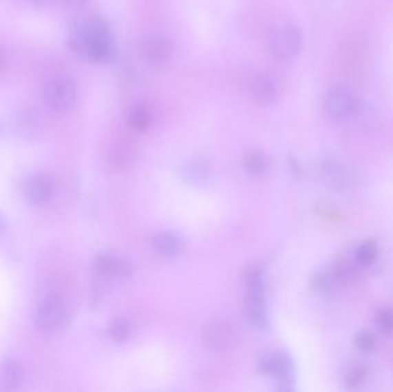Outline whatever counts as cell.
I'll return each instance as SVG.
<instances>
[{
    "instance_id": "3957f363",
    "label": "cell",
    "mask_w": 393,
    "mask_h": 392,
    "mask_svg": "<svg viewBox=\"0 0 393 392\" xmlns=\"http://www.w3.org/2000/svg\"><path fill=\"white\" fill-rule=\"evenodd\" d=\"M303 39L298 29L293 25H283L273 32L270 50L279 60H290L299 53Z\"/></svg>"
},
{
    "instance_id": "44dd1931",
    "label": "cell",
    "mask_w": 393,
    "mask_h": 392,
    "mask_svg": "<svg viewBox=\"0 0 393 392\" xmlns=\"http://www.w3.org/2000/svg\"><path fill=\"white\" fill-rule=\"evenodd\" d=\"M109 335L115 342L122 343L128 340L129 335H130V327L125 321L116 320V321H113L109 326Z\"/></svg>"
},
{
    "instance_id": "5bb4252c",
    "label": "cell",
    "mask_w": 393,
    "mask_h": 392,
    "mask_svg": "<svg viewBox=\"0 0 393 392\" xmlns=\"http://www.w3.org/2000/svg\"><path fill=\"white\" fill-rule=\"evenodd\" d=\"M321 174L324 182L334 189H343L348 183V170L334 161L323 163Z\"/></svg>"
},
{
    "instance_id": "7c38bea8",
    "label": "cell",
    "mask_w": 393,
    "mask_h": 392,
    "mask_svg": "<svg viewBox=\"0 0 393 392\" xmlns=\"http://www.w3.org/2000/svg\"><path fill=\"white\" fill-rule=\"evenodd\" d=\"M211 177V169L204 160L195 159L185 163L182 169V178L192 185L205 184Z\"/></svg>"
},
{
    "instance_id": "8fae6325",
    "label": "cell",
    "mask_w": 393,
    "mask_h": 392,
    "mask_svg": "<svg viewBox=\"0 0 393 392\" xmlns=\"http://www.w3.org/2000/svg\"><path fill=\"white\" fill-rule=\"evenodd\" d=\"M246 312L251 322L259 329H266L268 324L267 309H266L265 295L248 293L246 302Z\"/></svg>"
},
{
    "instance_id": "7402d4cb",
    "label": "cell",
    "mask_w": 393,
    "mask_h": 392,
    "mask_svg": "<svg viewBox=\"0 0 393 392\" xmlns=\"http://www.w3.org/2000/svg\"><path fill=\"white\" fill-rule=\"evenodd\" d=\"M379 329L385 335L393 333V309H385L379 313L376 318Z\"/></svg>"
},
{
    "instance_id": "ac0fdd59",
    "label": "cell",
    "mask_w": 393,
    "mask_h": 392,
    "mask_svg": "<svg viewBox=\"0 0 393 392\" xmlns=\"http://www.w3.org/2000/svg\"><path fill=\"white\" fill-rule=\"evenodd\" d=\"M15 123H17V128L22 135H34L39 128V114L35 113V111L27 110L18 115Z\"/></svg>"
},
{
    "instance_id": "cb8c5ba5",
    "label": "cell",
    "mask_w": 393,
    "mask_h": 392,
    "mask_svg": "<svg viewBox=\"0 0 393 392\" xmlns=\"http://www.w3.org/2000/svg\"><path fill=\"white\" fill-rule=\"evenodd\" d=\"M365 373L362 368H354L348 373L345 378V384L348 388H355L357 385L361 384V382L365 380Z\"/></svg>"
},
{
    "instance_id": "30bf717a",
    "label": "cell",
    "mask_w": 393,
    "mask_h": 392,
    "mask_svg": "<svg viewBox=\"0 0 393 392\" xmlns=\"http://www.w3.org/2000/svg\"><path fill=\"white\" fill-rule=\"evenodd\" d=\"M233 340V330L229 323L219 321L214 322L206 329L205 343L216 351H223L231 345Z\"/></svg>"
},
{
    "instance_id": "6da1fadb",
    "label": "cell",
    "mask_w": 393,
    "mask_h": 392,
    "mask_svg": "<svg viewBox=\"0 0 393 392\" xmlns=\"http://www.w3.org/2000/svg\"><path fill=\"white\" fill-rule=\"evenodd\" d=\"M68 44L77 56L94 63H111L115 46L111 27L99 15L87 14L77 19L70 29Z\"/></svg>"
},
{
    "instance_id": "7a4b0ae2",
    "label": "cell",
    "mask_w": 393,
    "mask_h": 392,
    "mask_svg": "<svg viewBox=\"0 0 393 392\" xmlns=\"http://www.w3.org/2000/svg\"><path fill=\"white\" fill-rule=\"evenodd\" d=\"M43 99L51 111H68L76 101V85L70 77H53L44 87Z\"/></svg>"
},
{
    "instance_id": "d4e9b609",
    "label": "cell",
    "mask_w": 393,
    "mask_h": 392,
    "mask_svg": "<svg viewBox=\"0 0 393 392\" xmlns=\"http://www.w3.org/2000/svg\"><path fill=\"white\" fill-rule=\"evenodd\" d=\"M61 4L65 5L66 8H72V10H78L87 5L89 0H59Z\"/></svg>"
},
{
    "instance_id": "4fadbf2b",
    "label": "cell",
    "mask_w": 393,
    "mask_h": 392,
    "mask_svg": "<svg viewBox=\"0 0 393 392\" xmlns=\"http://www.w3.org/2000/svg\"><path fill=\"white\" fill-rule=\"evenodd\" d=\"M96 269L100 274L107 276H128L131 274V267L128 262L111 256H101L98 258L96 261Z\"/></svg>"
},
{
    "instance_id": "9a60e30c",
    "label": "cell",
    "mask_w": 393,
    "mask_h": 392,
    "mask_svg": "<svg viewBox=\"0 0 393 392\" xmlns=\"http://www.w3.org/2000/svg\"><path fill=\"white\" fill-rule=\"evenodd\" d=\"M153 247L162 257H174L180 251V240L171 231H162L154 236Z\"/></svg>"
},
{
    "instance_id": "4316f807",
    "label": "cell",
    "mask_w": 393,
    "mask_h": 392,
    "mask_svg": "<svg viewBox=\"0 0 393 392\" xmlns=\"http://www.w3.org/2000/svg\"><path fill=\"white\" fill-rule=\"evenodd\" d=\"M5 67H6V56L4 51L0 49V75L4 72Z\"/></svg>"
},
{
    "instance_id": "603a6c76",
    "label": "cell",
    "mask_w": 393,
    "mask_h": 392,
    "mask_svg": "<svg viewBox=\"0 0 393 392\" xmlns=\"http://www.w3.org/2000/svg\"><path fill=\"white\" fill-rule=\"evenodd\" d=\"M355 347H358L359 350L370 351L375 347L376 340L372 333L369 331H360V333L355 336L354 340Z\"/></svg>"
},
{
    "instance_id": "2e32d148",
    "label": "cell",
    "mask_w": 393,
    "mask_h": 392,
    "mask_svg": "<svg viewBox=\"0 0 393 392\" xmlns=\"http://www.w3.org/2000/svg\"><path fill=\"white\" fill-rule=\"evenodd\" d=\"M25 378L22 364L17 360H8L1 367V382L8 389L18 388Z\"/></svg>"
},
{
    "instance_id": "e0dca14e",
    "label": "cell",
    "mask_w": 393,
    "mask_h": 392,
    "mask_svg": "<svg viewBox=\"0 0 393 392\" xmlns=\"http://www.w3.org/2000/svg\"><path fill=\"white\" fill-rule=\"evenodd\" d=\"M129 125L136 132H145L150 129L152 123L150 112L144 106L133 108L128 118Z\"/></svg>"
},
{
    "instance_id": "277c9868",
    "label": "cell",
    "mask_w": 393,
    "mask_h": 392,
    "mask_svg": "<svg viewBox=\"0 0 393 392\" xmlns=\"http://www.w3.org/2000/svg\"><path fill=\"white\" fill-rule=\"evenodd\" d=\"M66 305L56 297H49L39 306L35 316L36 326L44 333H53L66 322Z\"/></svg>"
},
{
    "instance_id": "52a82bcc",
    "label": "cell",
    "mask_w": 393,
    "mask_h": 392,
    "mask_svg": "<svg viewBox=\"0 0 393 392\" xmlns=\"http://www.w3.org/2000/svg\"><path fill=\"white\" fill-rule=\"evenodd\" d=\"M144 58L154 66H164L173 56V46L166 37L152 35L143 44Z\"/></svg>"
},
{
    "instance_id": "ffe728a7",
    "label": "cell",
    "mask_w": 393,
    "mask_h": 392,
    "mask_svg": "<svg viewBox=\"0 0 393 392\" xmlns=\"http://www.w3.org/2000/svg\"><path fill=\"white\" fill-rule=\"evenodd\" d=\"M245 167L251 175L260 176L261 174L265 173L266 168H267V160L262 153H251L246 156Z\"/></svg>"
},
{
    "instance_id": "ba28073f",
    "label": "cell",
    "mask_w": 393,
    "mask_h": 392,
    "mask_svg": "<svg viewBox=\"0 0 393 392\" xmlns=\"http://www.w3.org/2000/svg\"><path fill=\"white\" fill-rule=\"evenodd\" d=\"M53 194L52 180L45 175H34L27 180L25 199L32 205H43L49 202Z\"/></svg>"
},
{
    "instance_id": "5b68a950",
    "label": "cell",
    "mask_w": 393,
    "mask_h": 392,
    "mask_svg": "<svg viewBox=\"0 0 393 392\" xmlns=\"http://www.w3.org/2000/svg\"><path fill=\"white\" fill-rule=\"evenodd\" d=\"M259 369L261 373L268 375L270 378L279 380L286 389L293 383L295 367L291 358L282 352H270L261 355L259 359Z\"/></svg>"
},
{
    "instance_id": "9c48e42d",
    "label": "cell",
    "mask_w": 393,
    "mask_h": 392,
    "mask_svg": "<svg viewBox=\"0 0 393 392\" xmlns=\"http://www.w3.org/2000/svg\"><path fill=\"white\" fill-rule=\"evenodd\" d=\"M252 94L257 103L264 105L273 104L279 98V83L270 74H259L252 83Z\"/></svg>"
},
{
    "instance_id": "484cf974",
    "label": "cell",
    "mask_w": 393,
    "mask_h": 392,
    "mask_svg": "<svg viewBox=\"0 0 393 392\" xmlns=\"http://www.w3.org/2000/svg\"><path fill=\"white\" fill-rule=\"evenodd\" d=\"M22 3L34 6V8H44L46 5H49L52 0H21Z\"/></svg>"
},
{
    "instance_id": "83f0119b",
    "label": "cell",
    "mask_w": 393,
    "mask_h": 392,
    "mask_svg": "<svg viewBox=\"0 0 393 392\" xmlns=\"http://www.w3.org/2000/svg\"><path fill=\"white\" fill-rule=\"evenodd\" d=\"M5 227H6V223H5L4 218L0 214V235L4 233Z\"/></svg>"
},
{
    "instance_id": "d6986e66",
    "label": "cell",
    "mask_w": 393,
    "mask_h": 392,
    "mask_svg": "<svg viewBox=\"0 0 393 392\" xmlns=\"http://www.w3.org/2000/svg\"><path fill=\"white\" fill-rule=\"evenodd\" d=\"M379 254V247L374 240H365L359 245L355 252L357 260L362 265H370L374 262Z\"/></svg>"
},
{
    "instance_id": "8992f818",
    "label": "cell",
    "mask_w": 393,
    "mask_h": 392,
    "mask_svg": "<svg viewBox=\"0 0 393 392\" xmlns=\"http://www.w3.org/2000/svg\"><path fill=\"white\" fill-rule=\"evenodd\" d=\"M354 97L346 87H334L326 98V111L336 120L348 118L354 111Z\"/></svg>"
}]
</instances>
